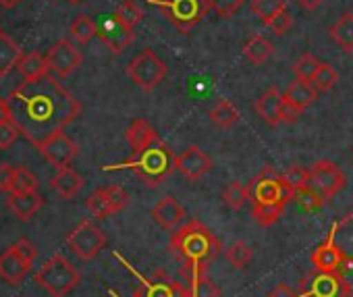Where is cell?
Returning <instances> with one entry per match:
<instances>
[{
	"mask_svg": "<svg viewBox=\"0 0 353 297\" xmlns=\"http://www.w3.org/2000/svg\"><path fill=\"white\" fill-rule=\"evenodd\" d=\"M88 210L96 218H108L112 214H119L127 208L129 204V194L121 185H106L96 190L88 198Z\"/></svg>",
	"mask_w": 353,
	"mask_h": 297,
	"instance_id": "4fadbf2b",
	"label": "cell"
},
{
	"mask_svg": "<svg viewBox=\"0 0 353 297\" xmlns=\"http://www.w3.org/2000/svg\"><path fill=\"white\" fill-rule=\"evenodd\" d=\"M318 90L307 83V81H301V79H295L287 85L285 94H283V100L289 102L291 106H295L299 112H303L310 104H314L318 100Z\"/></svg>",
	"mask_w": 353,
	"mask_h": 297,
	"instance_id": "7402d4cb",
	"label": "cell"
},
{
	"mask_svg": "<svg viewBox=\"0 0 353 297\" xmlns=\"http://www.w3.org/2000/svg\"><path fill=\"white\" fill-rule=\"evenodd\" d=\"M121 262H125L119 254H114ZM125 266L139 278V289L133 293V295H137V297H190L188 295V285H183V283H179V280H174L172 276H168L166 272H162V270H158V272H154L152 276H143V274H139V272H135L127 262H125Z\"/></svg>",
	"mask_w": 353,
	"mask_h": 297,
	"instance_id": "8fae6325",
	"label": "cell"
},
{
	"mask_svg": "<svg viewBox=\"0 0 353 297\" xmlns=\"http://www.w3.org/2000/svg\"><path fill=\"white\" fill-rule=\"evenodd\" d=\"M272 52H274V46H272V42H270L268 38H264V36H252V38L245 42V46H243L245 59H248L250 63H254V65L266 63V61L272 57Z\"/></svg>",
	"mask_w": 353,
	"mask_h": 297,
	"instance_id": "4316f807",
	"label": "cell"
},
{
	"mask_svg": "<svg viewBox=\"0 0 353 297\" xmlns=\"http://www.w3.org/2000/svg\"><path fill=\"white\" fill-rule=\"evenodd\" d=\"M112 15H114L123 25H127V28H131V30H135V25L141 23V19H143V13H141L139 5H135V0H125V3H121V5L117 7V11H114Z\"/></svg>",
	"mask_w": 353,
	"mask_h": 297,
	"instance_id": "e575fe53",
	"label": "cell"
},
{
	"mask_svg": "<svg viewBox=\"0 0 353 297\" xmlns=\"http://www.w3.org/2000/svg\"><path fill=\"white\" fill-rule=\"evenodd\" d=\"M108 293H110V297H119L117 291H112V289H108ZM133 297H137V295H133Z\"/></svg>",
	"mask_w": 353,
	"mask_h": 297,
	"instance_id": "f907efd6",
	"label": "cell"
},
{
	"mask_svg": "<svg viewBox=\"0 0 353 297\" xmlns=\"http://www.w3.org/2000/svg\"><path fill=\"white\" fill-rule=\"evenodd\" d=\"M166 73H168L166 63H164L154 50H150V48H145L143 52H139V54H137L135 59H131V63L127 65V75H129V79H131L137 88H141L143 92L156 90V88L164 81Z\"/></svg>",
	"mask_w": 353,
	"mask_h": 297,
	"instance_id": "ba28073f",
	"label": "cell"
},
{
	"mask_svg": "<svg viewBox=\"0 0 353 297\" xmlns=\"http://www.w3.org/2000/svg\"><path fill=\"white\" fill-rule=\"evenodd\" d=\"M206 5H208V9L216 11L221 17L229 19L245 5V0H206Z\"/></svg>",
	"mask_w": 353,
	"mask_h": 297,
	"instance_id": "60d3db41",
	"label": "cell"
},
{
	"mask_svg": "<svg viewBox=\"0 0 353 297\" xmlns=\"http://www.w3.org/2000/svg\"><path fill=\"white\" fill-rule=\"evenodd\" d=\"M174 158L176 156L172 154V150L158 135L156 139L139 147V150H133L131 158H127L125 163L102 167V169L104 171H133L148 187H158L164 179H168L176 171Z\"/></svg>",
	"mask_w": 353,
	"mask_h": 297,
	"instance_id": "277c9868",
	"label": "cell"
},
{
	"mask_svg": "<svg viewBox=\"0 0 353 297\" xmlns=\"http://www.w3.org/2000/svg\"><path fill=\"white\" fill-rule=\"evenodd\" d=\"M9 210L23 223H28L44 206V198L38 192H13L7 200Z\"/></svg>",
	"mask_w": 353,
	"mask_h": 297,
	"instance_id": "ac0fdd59",
	"label": "cell"
},
{
	"mask_svg": "<svg viewBox=\"0 0 353 297\" xmlns=\"http://www.w3.org/2000/svg\"><path fill=\"white\" fill-rule=\"evenodd\" d=\"M264 25H266L272 34L283 36V34H287V32L291 30V25H293V17H291V13H289L287 9H283L281 13H276L274 17H270Z\"/></svg>",
	"mask_w": 353,
	"mask_h": 297,
	"instance_id": "b9f144b4",
	"label": "cell"
},
{
	"mask_svg": "<svg viewBox=\"0 0 353 297\" xmlns=\"http://www.w3.org/2000/svg\"><path fill=\"white\" fill-rule=\"evenodd\" d=\"M7 100L19 135L36 147L54 133L65 131L81 112V102L52 75L19 83Z\"/></svg>",
	"mask_w": 353,
	"mask_h": 297,
	"instance_id": "6da1fadb",
	"label": "cell"
},
{
	"mask_svg": "<svg viewBox=\"0 0 353 297\" xmlns=\"http://www.w3.org/2000/svg\"><path fill=\"white\" fill-rule=\"evenodd\" d=\"M38 150L54 169H63V167H71V163L79 154V145L65 131H59L52 137H48Z\"/></svg>",
	"mask_w": 353,
	"mask_h": 297,
	"instance_id": "9a60e30c",
	"label": "cell"
},
{
	"mask_svg": "<svg viewBox=\"0 0 353 297\" xmlns=\"http://www.w3.org/2000/svg\"><path fill=\"white\" fill-rule=\"evenodd\" d=\"M7 121H13L11 119V106H9V100L0 96V123H7Z\"/></svg>",
	"mask_w": 353,
	"mask_h": 297,
	"instance_id": "7dc6e473",
	"label": "cell"
},
{
	"mask_svg": "<svg viewBox=\"0 0 353 297\" xmlns=\"http://www.w3.org/2000/svg\"><path fill=\"white\" fill-rule=\"evenodd\" d=\"M254 221L260 227L274 225L293 200V187L272 167H266L248 187Z\"/></svg>",
	"mask_w": 353,
	"mask_h": 297,
	"instance_id": "3957f363",
	"label": "cell"
},
{
	"mask_svg": "<svg viewBox=\"0 0 353 297\" xmlns=\"http://www.w3.org/2000/svg\"><path fill=\"white\" fill-rule=\"evenodd\" d=\"M305 175H307V169H303L301 165H293V167H289V169L283 173V179H285L293 190H297V187H301V185L305 183Z\"/></svg>",
	"mask_w": 353,
	"mask_h": 297,
	"instance_id": "ee69618b",
	"label": "cell"
},
{
	"mask_svg": "<svg viewBox=\"0 0 353 297\" xmlns=\"http://www.w3.org/2000/svg\"><path fill=\"white\" fill-rule=\"evenodd\" d=\"M148 5L158 7L160 13L183 34H190L208 13L206 0H148Z\"/></svg>",
	"mask_w": 353,
	"mask_h": 297,
	"instance_id": "52a82bcc",
	"label": "cell"
},
{
	"mask_svg": "<svg viewBox=\"0 0 353 297\" xmlns=\"http://www.w3.org/2000/svg\"><path fill=\"white\" fill-rule=\"evenodd\" d=\"M0 32H3V30H0Z\"/></svg>",
	"mask_w": 353,
	"mask_h": 297,
	"instance_id": "f5cc1de1",
	"label": "cell"
},
{
	"mask_svg": "<svg viewBox=\"0 0 353 297\" xmlns=\"http://www.w3.org/2000/svg\"><path fill=\"white\" fill-rule=\"evenodd\" d=\"M152 216H154V221L162 227V229H166V231H170V229H174L176 225H179L183 218H185V210H183V206L176 202L172 196H166V198H162L154 208H152Z\"/></svg>",
	"mask_w": 353,
	"mask_h": 297,
	"instance_id": "d6986e66",
	"label": "cell"
},
{
	"mask_svg": "<svg viewBox=\"0 0 353 297\" xmlns=\"http://www.w3.org/2000/svg\"><path fill=\"white\" fill-rule=\"evenodd\" d=\"M320 67V61L314 57V54H301L295 65H293V73H295V79H301V81H307L312 83L316 71Z\"/></svg>",
	"mask_w": 353,
	"mask_h": 297,
	"instance_id": "d590c367",
	"label": "cell"
},
{
	"mask_svg": "<svg viewBox=\"0 0 353 297\" xmlns=\"http://www.w3.org/2000/svg\"><path fill=\"white\" fill-rule=\"evenodd\" d=\"M281 110H283V94L276 88L266 90L256 100V112H258V116L266 125H270V127H276L281 123Z\"/></svg>",
	"mask_w": 353,
	"mask_h": 297,
	"instance_id": "ffe728a7",
	"label": "cell"
},
{
	"mask_svg": "<svg viewBox=\"0 0 353 297\" xmlns=\"http://www.w3.org/2000/svg\"><path fill=\"white\" fill-rule=\"evenodd\" d=\"M176 171H179L188 181H200L212 171V158L202 150L200 145H190L183 154L174 158Z\"/></svg>",
	"mask_w": 353,
	"mask_h": 297,
	"instance_id": "e0dca14e",
	"label": "cell"
},
{
	"mask_svg": "<svg viewBox=\"0 0 353 297\" xmlns=\"http://www.w3.org/2000/svg\"><path fill=\"white\" fill-rule=\"evenodd\" d=\"M293 200L303 208V210H307V212H312V210H318L324 202L310 190V187H305V185H301V187H297V190H293Z\"/></svg>",
	"mask_w": 353,
	"mask_h": 297,
	"instance_id": "ab89813d",
	"label": "cell"
},
{
	"mask_svg": "<svg viewBox=\"0 0 353 297\" xmlns=\"http://www.w3.org/2000/svg\"><path fill=\"white\" fill-rule=\"evenodd\" d=\"M96 36L110 48L112 54H121L135 40V30L123 25L114 15H110L96 23Z\"/></svg>",
	"mask_w": 353,
	"mask_h": 297,
	"instance_id": "2e32d148",
	"label": "cell"
},
{
	"mask_svg": "<svg viewBox=\"0 0 353 297\" xmlns=\"http://www.w3.org/2000/svg\"><path fill=\"white\" fill-rule=\"evenodd\" d=\"M38 187H40V181L32 171H28L26 167H15L13 192H38Z\"/></svg>",
	"mask_w": 353,
	"mask_h": 297,
	"instance_id": "f35d334b",
	"label": "cell"
},
{
	"mask_svg": "<svg viewBox=\"0 0 353 297\" xmlns=\"http://www.w3.org/2000/svg\"><path fill=\"white\" fill-rule=\"evenodd\" d=\"M38 258L36 245L21 237L13 245H9L0 254V278L7 280L9 285H19L32 270L34 262Z\"/></svg>",
	"mask_w": 353,
	"mask_h": 297,
	"instance_id": "8992f818",
	"label": "cell"
},
{
	"mask_svg": "<svg viewBox=\"0 0 353 297\" xmlns=\"http://www.w3.org/2000/svg\"><path fill=\"white\" fill-rule=\"evenodd\" d=\"M188 295L190 297H221L223 291L219 285H214L208 278V272H204V274L188 276Z\"/></svg>",
	"mask_w": 353,
	"mask_h": 297,
	"instance_id": "4dcf8cb0",
	"label": "cell"
},
{
	"mask_svg": "<svg viewBox=\"0 0 353 297\" xmlns=\"http://www.w3.org/2000/svg\"><path fill=\"white\" fill-rule=\"evenodd\" d=\"M19 3H21V0H0V7H3V9H13Z\"/></svg>",
	"mask_w": 353,
	"mask_h": 297,
	"instance_id": "681fc988",
	"label": "cell"
},
{
	"mask_svg": "<svg viewBox=\"0 0 353 297\" xmlns=\"http://www.w3.org/2000/svg\"><path fill=\"white\" fill-rule=\"evenodd\" d=\"M283 9H287L285 0H252V13L260 17L262 23H266L270 17H274Z\"/></svg>",
	"mask_w": 353,
	"mask_h": 297,
	"instance_id": "8d00e7d4",
	"label": "cell"
},
{
	"mask_svg": "<svg viewBox=\"0 0 353 297\" xmlns=\"http://www.w3.org/2000/svg\"><path fill=\"white\" fill-rule=\"evenodd\" d=\"M69 249L81 258V260H92L106 247V235L102 229H98L92 221H81L65 239Z\"/></svg>",
	"mask_w": 353,
	"mask_h": 297,
	"instance_id": "30bf717a",
	"label": "cell"
},
{
	"mask_svg": "<svg viewBox=\"0 0 353 297\" xmlns=\"http://www.w3.org/2000/svg\"><path fill=\"white\" fill-rule=\"evenodd\" d=\"M36 283L42 289H46L52 297H65L79 287L81 274L63 254H54L36 272Z\"/></svg>",
	"mask_w": 353,
	"mask_h": 297,
	"instance_id": "5b68a950",
	"label": "cell"
},
{
	"mask_svg": "<svg viewBox=\"0 0 353 297\" xmlns=\"http://www.w3.org/2000/svg\"><path fill=\"white\" fill-rule=\"evenodd\" d=\"M225 256H227L229 264H231L233 268H237V270L248 268V266H250V262L254 260V252H252V247H250L248 243H243V241H235V243H231V245L227 247Z\"/></svg>",
	"mask_w": 353,
	"mask_h": 297,
	"instance_id": "d6a6232c",
	"label": "cell"
},
{
	"mask_svg": "<svg viewBox=\"0 0 353 297\" xmlns=\"http://www.w3.org/2000/svg\"><path fill=\"white\" fill-rule=\"evenodd\" d=\"M330 38L345 52L353 50V13H343L330 28Z\"/></svg>",
	"mask_w": 353,
	"mask_h": 297,
	"instance_id": "f1b7e54d",
	"label": "cell"
},
{
	"mask_svg": "<svg viewBox=\"0 0 353 297\" xmlns=\"http://www.w3.org/2000/svg\"><path fill=\"white\" fill-rule=\"evenodd\" d=\"M343 258H353V214L339 221L328 235Z\"/></svg>",
	"mask_w": 353,
	"mask_h": 297,
	"instance_id": "cb8c5ba5",
	"label": "cell"
},
{
	"mask_svg": "<svg viewBox=\"0 0 353 297\" xmlns=\"http://www.w3.org/2000/svg\"><path fill=\"white\" fill-rule=\"evenodd\" d=\"M44 61H46L48 75H52L57 79H65L81 65L83 54L77 50V46L73 42L59 40L57 44H52L48 48V52L44 54Z\"/></svg>",
	"mask_w": 353,
	"mask_h": 297,
	"instance_id": "7c38bea8",
	"label": "cell"
},
{
	"mask_svg": "<svg viewBox=\"0 0 353 297\" xmlns=\"http://www.w3.org/2000/svg\"><path fill=\"white\" fill-rule=\"evenodd\" d=\"M297 5H299L303 11H316V9L322 5V0H297Z\"/></svg>",
	"mask_w": 353,
	"mask_h": 297,
	"instance_id": "c3c4849f",
	"label": "cell"
},
{
	"mask_svg": "<svg viewBox=\"0 0 353 297\" xmlns=\"http://www.w3.org/2000/svg\"><path fill=\"white\" fill-rule=\"evenodd\" d=\"M69 32L79 44H90L96 38V23L88 15H77L71 23Z\"/></svg>",
	"mask_w": 353,
	"mask_h": 297,
	"instance_id": "836d02e7",
	"label": "cell"
},
{
	"mask_svg": "<svg viewBox=\"0 0 353 297\" xmlns=\"http://www.w3.org/2000/svg\"><path fill=\"white\" fill-rule=\"evenodd\" d=\"M250 200V190L248 185L239 183V181H231L225 190H223V202L231 208V210H241L245 206V202Z\"/></svg>",
	"mask_w": 353,
	"mask_h": 297,
	"instance_id": "1f68e13d",
	"label": "cell"
},
{
	"mask_svg": "<svg viewBox=\"0 0 353 297\" xmlns=\"http://www.w3.org/2000/svg\"><path fill=\"white\" fill-rule=\"evenodd\" d=\"M125 137H127V141H129V145H131V152H133V150H139V147H143L145 143H150L152 139H156V137H158V131L152 127L150 121H145V119H135V121H131V125L127 127Z\"/></svg>",
	"mask_w": 353,
	"mask_h": 297,
	"instance_id": "d4e9b609",
	"label": "cell"
},
{
	"mask_svg": "<svg viewBox=\"0 0 353 297\" xmlns=\"http://www.w3.org/2000/svg\"><path fill=\"white\" fill-rule=\"evenodd\" d=\"M69 3H73V5H79V3H83V0H69Z\"/></svg>",
	"mask_w": 353,
	"mask_h": 297,
	"instance_id": "816d5d0a",
	"label": "cell"
},
{
	"mask_svg": "<svg viewBox=\"0 0 353 297\" xmlns=\"http://www.w3.org/2000/svg\"><path fill=\"white\" fill-rule=\"evenodd\" d=\"M268 297H297V293H295L289 285L281 283V285H276V287L268 293Z\"/></svg>",
	"mask_w": 353,
	"mask_h": 297,
	"instance_id": "bcb514c9",
	"label": "cell"
},
{
	"mask_svg": "<svg viewBox=\"0 0 353 297\" xmlns=\"http://www.w3.org/2000/svg\"><path fill=\"white\" fill-rule=\"evenodd\" d=\"M336 79H339V73H336L330 65L320 63V67H318V71H316V75H314V79H312V85H314L318 92H328V90L336 83Z\"/></svg>",
	"mask_w": 353,
	"mask_h": 297,
	"instance_id": "74e56055",
	"label": "cell"
},
{
	"mask_svg": "<svg viewBox=\"0 0 353 297\" xmlns=\"http://www.w3.org/2000/svg\"><path fill=\"white\" fill-rule=\"evenodd\" d=\"M83 187V177L71 169V167H63L59 169V173L50 179V190L57 192L63 200H73Z\"/></svg>",
	"mask_w": 353,
	"mask_h": 297,
	"instance_id": "44dd1931",
	"label": "cell"
},
{
	"mask_svg": "<svg viewBox=\"0 0 353 297\" xmlns=\"http://www.w3.org/2000/svg\"><path fill=\"white\" fill-rule=\"evenodd\" d=\"M23 57L19 44L11 40L5 32H0V77H7Z\"/></svg>",
	"mask_w": 353,
	"mask_h": 297,
	"instance_id": "484cf974",
	"label": "cell"
},
{
	"mask_svg": "<svg viewBox=\"0 0 353 297\" xmlns=\"http://www.w3.org/2000/svg\"><path fill=\"white\" fill-rule=\"evenodd\" d=\"M168 247L174 254V258L185 266L183 274L188 276L208 272V266L223 252L221 239L196 218H192L170 235Z\"/></svg>",
	"mask_w": 353,
	"mask_h": 297,
	"instance_id": "7a4b0ae2",
	"label": "cell"
},
{
	"mask_svg": "<svg viewBox=\"0 0 353 297\" xmlns=\"http://www.w3.org/2000/svg\"><path fill=\"white\" fill-rule=\"evenodd\" d=\"M19 131L13 121L0 123V150H9V147L17 141Z\"/></svg>",
	"mask_w": 353,
	"mask_h": 297,
	"instance_id": "7bdbcfd3",
	"label": "cell"
},
{
	"mask_svg": "<svg viewBox=\"0 0 353 297\" xmlns=\"http://www.w3.org/2000/svg\"><path fill=\"white\" fill-rule=\"evenodd\" d=\"M341 260H343V256L339 254V249L334 247L330 237L312 252V264L316 266L318 272H336Z\"/></svg>",
	"mask_w": 353,
	"mask_h": 297,
	"instance_id": "603a6c76",
	"label": "cell"
},
{
	"mask_svg": "<svg viewBox=\"0 0 353 297\" xmlns=\"http://www.w3.org/2000/svg\"><path fill=\"white\" fill-rule=\"evenodd\" d=\"M347 183V175L332 161H318L307 169L305 187H310L322 202L334 198Z\"/></svg>",
	"mask_w": 353,
	"mask_h": 297,
	"instance_id": "9c48e42d",
	"label": "cell"
},
{
	"mask_svg": "<svg viewBox=\"0 0 353 297\" xmlns=\"http://www.w3.org/2000/svg\"><path fill=\"white\" fill-rule=\"evenodd\" d=\"M15 69L21 73L23 81H34V79H40V77L48 75L46 61H44V57H42V54H38V52L23 54V57L19 59V63H17V67H15Z\"/></svg>",
	"mask_w": 353,
	"mask_h": 297,
	"instance_id": "83f0119b",
	"label": "cell"
},
{
	"mask_svg": "<svg viewBox=\"0 0 353 297\" xmlns=\"http://www.w3.org/2000/svg\"><path fill=\"white\" fill-rule=\"evenodd\" d=\"M13 181H15V167L11 165H0V192L11 194L13 192Z\"/></svg>",
	"mask_w": 353,
	"mask_h": 297,
	"instance_id": "f6af8a7d",
	"label": "cell"
},
{
	"mask_svg": "<svg viewBox=\"0 0 353 297\" xmlns=\"http://www.w3.org/2000/svg\"><path fill=\"white\" fill-rule=\"evenodd\" d=\"M210 121L221 129H231L239 121V110L231 100L223 98L210 108Z\"/></svg>",
	"mask_w": 353,
	"mask_h": 297,
	"instance_id": "f546056e",
	"label": "cell"
},
{
	"mask_svg": "<svg viewBox=\"0 0 353 297\" xmlns=\"http://www.w3.org/2000/svg\"><path fill=\"white\" fill-rule=\"evenodd\" d=\"M301 293L310 297H347L353 295V287L339 272H316L301 285Z\"/></svg>",
	"mask_w": 353,
	"mask_h": 297,
	"instance_id": "5bb4252c",
	"label": "cell"
}]
</instances>
